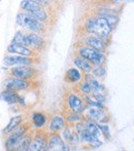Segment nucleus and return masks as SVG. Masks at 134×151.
<instances>
[{
  "mask_svg": "<svg viewBox=\"0 0 134 151\" xmlns=\"http://www.w3.org/2000/svg\"><path fill=\"white\" fill-rule=\"evenodd\" d=\"M16 23L18 26L27 29L31 33H37L42 30V23L26 12H19L16 19Z\"/></svg>",
  "mask_w": 134,
  "mask_h": 151,
  "instance_id": "1",
  "label": "nucleus"
},
{
  "mask_svg": "<svg viewBox=\"0 0 134 151\" xmlns=\"http://www.w3.org/2000/svg\"><path fill=\"white\" fill-rule=\"evenodd\" d=\"M25 133H26V127H22L21 124L18 127H16L12 133H9L10 135L8 136V138L5 140V143H4L6 151L16 150L26 136Z\"/></svg>",
  "mask_w": 134,
  "mask_h": 151,
  "instance_id": "2",
  "label": "nucleus"
},
{
  "mask_svg": "<svg viewBox=\"0 0 134 151\" xmlns=\"http://www.w3.org/2000/svg\"><path fill=\"white\" fill-rule=\"evenodd\" d=\"M78 55L82 59L88 61L89 63L92 65H97L101 66V64L105 61V57L103 56L101 52L94 50L92 47H89V46H84V47H80L78 50Z\"/></svg>",
  "mask_w": 134,
  "mask_h": 151,
  "instance_id": "3",
  "label": "nucleus"
},
{
  "mask_svg": "<svg viewBox=\"0 0 134 151\" xmlns=\"http://www.w3.org/2000/svg\"><path fill=\"white\" fill-rule=\"evenodd\" d=\"M112 31V27L107 23V21L102 17L94 19V33L99 37V39H106Z\"/></svg>",
  "mask_w": 134,
  "mask_h": 151,
  "instance_id": "4",
  "label": "nucleus"
},
{
  "mask_svg": "<svg viewBox=\"0 0 134 151\" xmlns=\"http://www.w3.org/2000/svg\"><path fill=\"white\" fill-rule=\"evenodd\" d=\"M34 73H35V69L30 66H18L10 69V75L12 77L23 80L30 79L31 77H33Z\"/></svg>",
  "mask_w": 134,
  "mask_h": 151,
  "instance_id": "5",
  "label": "nucleus"
},
{
  "mask_svg": "<svg viewBox=\"0 0 134 151\" xmlns=\"http://www.w3.org/2000/svg\"><path fill=\"white\" fill-rule=\"evenodd\" d=\"M68 145L63 141L62 137L58 134H53L48 140L46 151H68Z\"/></svg>",
  "mask_w": 134,
  "mask_h": 151,
  "instance_id": "6",
  "label": "nucleus"
},
{
  "mask_svg": "<svg viewBox=\"0 0 134 151\" xmlns=\"http://www.w3.org/2000/svg\"><path fill=\"white\" fill-rule=\"evenodd\" d=\"M4 86H5V90H10L14 91H24L26 88H28L29 82L28 80L19 79V78L14 77H8L4 80Z\"/></svg>",
  "mask_w": 134,
  "mask_h": 151,
  "instance_id": "7",
  "label": "nucleus"
},
{
  "mask_svg": "<svg viewBox=\"0 0 134 151\" xmlns=\"http://www.w3.org/2000/svg\"><path fill=\"white\" fill-rule=\"evenodd\" d=\"M42 44H43V39L41 36L37 35L36 33L24 34L23 45L26 47H32L34 50H37V48H41Z\"/></svg>",
  "mask_w": 134,
  "mask_h": 151,
  "instance_id": "8",
  "label": "nucleus"
},
{
  "mask_svg": "<svg viewBox=\"0 0 134 151\" xmlns=\"http://www.w3.org/2000/svg\"><path fill=\"white\" fill-rule=\"evenodd\" d=\"M4 64L6 66H30L31 64L34 63V59L32 58H26V57L21 56H6L4 58Z\"/></svg>",
  "mask_w": 134,
  "mask_h": 151,
  "instance_id": "9",
  "label": "nucleus"
},
{
  "mask_svg": "<svg viewBox=\"0 0 134 151\" xmlns=\"http://www.w3.org/2000/svg\"><path fill=\"white\" fill-rule=\"evenodd\" d=\"M48 139L42 134H38L31 140L29 145V151H46Z\"/></svg>",
  "mask_w": 134,
  "mask_h": 151,
  "instance_id": "10",
  "label": "nucleus"
},
{
  "mask_svg": "<svg viewBox=\"0 0 134 151\" xmlns=\"http://www.w3.org/2000/svg\"><path fill=\"white\" fill-rule=\"evenodd\" d=\"M7 52H10V54H14V56L26 57V58H31V57L34 56L33 50L26 47L24 45H20V44L10 43L7 46Z\"/></svg>",
  "mask_w": 134,
  "mask_h": 151,
  "instance_id": "11",
  "label": "nucleus"
},
{
  "mask_svg": "<svg viewBox=\"0 0 134 151\" xmlns=\"http://www.w3.org/2000/svg\"><path fill=\"white\" fill-rule=\"evenodd\" d=\"M68 105H69L72 113L80 114L85 110L84 102L74 93H70L69 97H68Z\"/></svg>",
  "mask_w": 134,
  "mask_h": 151,
  "instance_id": "12",
  "label": "nucleus"
},
{
  "mask_svg": "<svg viewBox=\"0 0 134 151\" xmlns=\"http://www.w3.org/2000/svg\"><path fill=\"white\" fill-rule=\"evenodd\" d=\"M65 127V119L63 116L61 115H56L51 119L50 125H49V129L52 133H58V132L64 129Z\"/></svg>",
  "mask_w": 134,
  "mask_h": 151,
  "instance_id": "13",
  "label": "nucleus"
},
{
  "mask_svg": "<svg viewBox=\"0 0 134 151\" xmlns=\"http://www.w3.org/2000/svg\"><path fill=\"white\" fill-rule=\"evenodd\" d=\"M19 97H20V96L17 93V91H10V90H4L0 93V100L4 101L5 103L9 104V105L18 103Z\"/></svg>",
  "mask_w": 134,
  "mask_h": 151,
  "instance_id": "14",
  "label": "nucleus"
},
{
  "mask_svg": "<svg viewBox=\"0 0 134 151\" xmlns=\"http://www.w3.org/2000/svg\"><path fill=\"white\" fill-rule=\"evenodd\" d=\"M85 42L87 43V45H89V47H92L94 50H98V52H102L105 47V44H104L103 40L99 39L98 37H95V36H89L86 38Z\"/></svg>",
  "mask_w": 134,
  "mask_h": 151,
  "instance_id": "15",
  "label": "nucleus"
},
{
  "mask_svg": "<svg viewBox=\"0 0 134 151\" xmlns=\"http://www.w3.org/2000/svg\"><path fill=\"white\" fill-rule=\"evenodd\" d=\"M63 138L68 144H72V145L78 144V142H80L78 133L72 131L70 127H66V129H63Z\"/></svg>",
  "mask_w": 134,
  "mask_h": 151,
  "instance_id": "16",
  "label": "nucleus"
},
{
  "mask_svg": "<svg viewBox=\"0 0 134 151\" xmlns=\"http://www.w3.org/2000/svg\"><path fill=\"white\" fill-rule=\"evenodd\" d=\"M23 120V116L22 115H17V116H14V117L10 118L9 122L7 123L5 127L3 129V133L4 134H9L14 131L16 127H18L19 125L21 124Z\"/></svg>",
  "mask_w": 134,
  "mask_h": 151,
  "instance_id": "17",
  "label": "nucleus"
},
{
  "mask_svg": "<svg viewBox=\"0 0 134 151\" xmlns=\"http://www.w3.org/2000/svg\"><path fill=\"white\" fill-rule=\"evenodd\" d=\"M32 122L36 129H42L46 123V117L43 113L36 112L32 115Z\"/></svg>",
  "mask_w": 134,
  "mask_h": 151,
  "instance_id": "18",
  "label": "nucleus"
},
{
  "mask_svg": "<svg viewBox=\"0 0 134 151\" xmlns=\"http://www.w3.org/2000/svg\"><path fill=\"white\" fill-rule=\"evenodd\" d=\"M85 129H87V132H88L93 138L99 139V136H100L101 133H100V131H99L98 125H97L96 122H94V121H92V120H89L88 122L86 123V125H85Z\"/></svg>",
  "mask_w": 134,
  "mask_h": 151,
  "instance_id": "19",
  "label": "nucleus"
},
{
  "mask_svg": "<svg viewBox=\"0 0 134 151\" xmlns=\"http://www.w3.org/2000/svg\"><path fill=\"white\" fill-rule=\"evenodd\" d=\"M88 115L89 117L94 120H101L104 117V111L102 110V108L98 107H90L88 110Z\"/></svg>",
  "mask_w": 134,
  "mask_h": 151,
  "instance_id": "20",
  "label": "nucleus"
},
{
  "mask_svg": "<svg viewBox=\"0 0 134 151\" xmlns=\"http://www.w3.org/2000/svg\"><path fill=\"white\" fill-rule=\"evenodd\" d=\"M65 78L70 82H78L82 79V75H80V71L75 68H70L69 70L66 72Z\"/></svg>",
  "mask_w": 134,
  "mask_h": 151,
  "instance_id": "21",
  "label": "nucleus"
},
{
  "mask_svg": "<svg viewBox=\"0 0 134 151\" xmlns=\"http://www.w3.org/2000/svg\"><path fill=\"white\" fill-rule=\"evenodd\" d=\"M28 14H31L32 17H34L35 19H37V20L39 21V22H44V21H46V19H48V14H46V10H44L43 8L41 7V6H39V7H37V8H35V9L32 10V12H29Z\"/></svg>",
  "mask_w": 134,
  "mask_h": 151,
  "instance_id": "22",
  "label": "nucleus"
},
{
  "mask_svg": "<svg viewBox=\"0 0 134 151\" xmlns=\"http://www.w3.org/2000/svg\"><path fill=\"white\" fill-rule=\"evenodd\" d=\"M74 64H75L80 69H82L83 71H85V72H91L93 69L92 65H91L88 61L84 60V59H82V58L74 59Z\"/></svg>",
  "mask_w": 134,
  "mask_h": 151,
  "instance_id": "23",
  "label": "nucleus"
},
{
  "mask_svg": "<svg viewBox=\"0 0 134 151\" xmlns=\"http://www.w3.org/2000/svg\"><path fill=\"white\" fill-rule=\"evenodd\" d=\"M31 140L32 139L30 138V136L26 135L24 139H23V141L21 142V144L19 145V147L14 151H29V145H30Z\"/></svg>",
  "mask_w": 134,
  "mask_h": 151,
  "instance_id": "24",
  "label": "nucleus"
},
{
  "mask_svg": "<svg viewBox=\"0 0 134 151\" xmlns=\"http://www.w3.org/2000/svg\"><path fill=\"white\" fill-rule=\"evenodd\" d=\"M102 18H104L107 23L109 24V26L112 27V29H114L116 27L117 23H118V18H117L114 14H106V16H100Z\"/></svg>",
  "mask_w": 134,
  "mask_h": 151,
  "instance_id": "25",
  "label": "nucleus"
},
{
  "mask_svg": "<svg viewBox=\"0 0 134 151\" xmlns=\"http://www.w3.org/2000/svg\"><path fill=\"white\" fill-rule=\"evenodd\" d=\"M23 38H24V33H23L22 31H18L14 34V38H12V43L23 45Z\"/></svg>",
  "mask_w": 134,
  "mask_h": 151,
  "instance_id": "26",
  "label": "nucleus"
},
{
  "mask_svg": "<svg viewBox=\"0 0 134 151\" xmlns=\"http://www.w3.org/2000/svg\"><path fill=\"white\" fill-rule=\"evenodd\" d=\"M92 72L95 76H97V77H102V76L105 74V69H104L102 66H97L96 68L92 69Z\"/></svg>",
  "mask_w": 134,
  "mask_h": 151,
  "instance_id": "27",
  "label": "nucleus"
},
{
  "mask_svg": "<svg viewBox=\"0 0 134 151\" xmlns=\"http://www.w3.org/2000/svg\"><path fill=\"white\" fill-rule=\"evenodd\" d=\"M97 125H98V129L99 131H100V133L103 134L104 136H105L106 138H108L110 136L109 134V129H108L107 125L105 124H100V123H97Z\"/></svg>",
  "mask_w": 134,
  "mask_h": 151,
  "instance_id": "28",
  "label": "nucleus"
},
{
  "mask_svg": "<svg viewBox=\"0 0 134 151\" xmlns=\"http://www.w3.org/2000/svg\"><path fill=\"white\" fill-rule=\"evenodd\" d=\"M67 120L69 121V122H74V123H78V122H80V116L78 115V114H76V113H71V114H69L68 115V117H67Z\"/></svg>",
  "mask_w": 134,
  "mask_h": 151,
  "instance_id": "29",
  "label": "nucleus"
},
{
  "mask_svg": "<svg viewBox=\"0 0 134 151\" xmlns=\"http://www.w3.org/2000/svg\"><path fill=\"white\" fill-rule=\"evenodd\" d=\"M80 86V90H82V91H83V93H90L91 91H92L91 86H90V83H89L88 81L83 82Z\"/></svg>",
  "mask_w": 134,
  "mask_h": 151,
  "instance_id": "30",
  "label": "nucleus"
},
{
  "mask_svg": "<svg viewBox=\"0 0 134 151\" xmlns=\"http://www.w3.org/2000/svg\"><path fill=\"white\" fill-rule=\"evenodd\" d=\"M93 97L95 98V101L99 102L101 104H103L105 102V97L101 93H93Z\"/></svg>",
  "mask_w": 134,
  "mask_h": 151,
  "instance_id": "31",
  "label": "nucleus"
},
{
  "mask_svg": "<svg viewBox=\"0 0 134 151\" xmlns=\"http://www.w3.org/2000/svg\"><path fill=\"white\" fill-rule=\"evenodd\" d=\"M86 29H87V31L90 32V33H94V20H93V19H91V20H89L88 22H87Z\"/></svg>",
  "mask_w": 134,
  "mask_h": 151,
  "instance_id": "32",
  "label": "nucleus"
},
{
  "mask_svg": "<svg viewBox=\"0 0 134 151\" xmlns=\"http://www.w3.org/2000/svg\"><path fill=\"white\" fill-rule=\"evenodd\" d=\"M89 145H90L91 147H93V148H97V147H100V146L102 145V142L99 141V139H97V140H94V141L90 142V143H89Z\"/></svg>",
  "mask_w": 134,
  "mask_h": 151,
  "instance_id": "33",
  "label": "nucleus"
}]
</instances>
